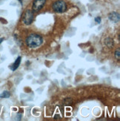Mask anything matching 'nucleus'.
Returning <instances> with one entry per match:
<instances>
[{"label":"nucleus","instance_id":"nucleus-8","mask_svg":"<svg viewBox=\"0 0 120 121\" xmlns=\"http://www.w3.org/2000/svg\"><path fill=\"white\" fill-rule=\"evenodd\" d=\"M10 97V93L8 91H4L0 94V97L1 98H8Z\"/></svg>","mask_w":120,"mask_h":121},{"label":"nucleus","instance_id":"nucleus-10","mask_svg":"<svg viewBox=\"0 0 120 121\" xmlns=\"http://www.w3.org/2000/svg\"><path fill=\"white\" fill-rule=\"evenodd\" d=\"M115 56H116V58H117L118 60L120 59V51L119 49H117L115 52Z\"/></svg>","mask_w":120,"mask_h":121},{"label":"nucleus","instance_id":"nucleus-4","mask_svg":"<svg viewBox=\"0 0 120 121\" xmlns=\"http://www.w3.org/2000/svg\"><path fill=\"white\" fill-rule=\"evenodd\" d=\"M46 0H34L33 2L32 10L33 12H39L44 7Z\"/></svg>","mask_w":120,"mask_h":121},{"label":"nucleus","instance_id":"nucleus-5","mask_svg":"<svg viewBox=\"0 0 120 121\" xmlns=\"http://www.w3.org/2000/svg\"><path fill=\"white\" fill-rule=\"evenodd\" d=\"M108 19H110L111 21H112L113 22L116 23V22H119V19H120V16H119V13L113 11V12H111V13H110L108 14Z\"/></svg>","mask_w":120,"mask_h":121},{"label":"nucleus","instance_id":"nucleus-12","mask_svg":"<svg viewBox=\"0 0 120 121\" xmlns=\"http://www.w3.org/2000/svg\"><path fill=\"white\" fill-rule=\"evenodd\" d=\"M3 40H4V38H1V39H0V43H1Z\"/></svg>","mask_w":120,"mask_h":121},{"label":"nucleus","instance_id":"nucleus-2","mask_svg":"<svg viewBox=\"0 0 120 121\" xmlns=\"http://www.w3.org/2000/svg\"><path fill=\"white\" fill-rule=\"evenodd\" d=\"M52 8L56 13H62L67 10V4L62 0H59V1H56L53 4Z\"/></svg>","mask_w":120,"mask_h":121},{"label":"nucleus","instance_id":"nucleus-3","mask_svg":"<svg viewBox=\"0 0 120 121\" xmlns=\"http://www.w3.org/2000/svg\"><path fill=\"white\" fill-rule=\"evenodd\" d=\"M33 18H34V16H33V10H26V11L24 13V14H23L22 21H23V22H24L25 25H30L31 23L33 22Z\"/></svg>","mask_w":120,"mask_h":121},{"label":"nucleus","instance_id":"nucleus-1","mask_svg":"<svg viewBox=\"0 0 120 121\" xmlns=\"http://www.w3.org/2000/svg\"><path fill=\"white\" fill-rule=\"evenodd\" d=\"M43 43V38L39 34H32L26 38V43L30 48H36Z\"/></svg>","mask_w":120,"mask_h":121},{"label":"nucleus","instance_id":"nucleus-11","mask_svg":"<svg viewBox=\"0 0 120 121\" xmlns=\"http://www.w3.org/2000/svg\"><path fill=\"white\" fill-rule=\"evenodd\" d=\"M95 22L96 23H100L101 22V18L100 17H96L95 18Z\"/></svg>","mask_w":120,"mask_h":121},{"label":"nucleus","instance_id":"nucleus-9","mask_svg":"<svg viewBox=\"0 0 120 121\" xmlns=\"http://www.w3.org/2000/svg\"><path fill=\"white\" fill-rule=\"evenodd\" d=\"M73 104V99L71 98H66L64 99V105L68 106H71Z\"/></svg>","mask_w":120,"mask_h":121},{"label":"nucleus","instance_id":"nucleus-13","mask_svg":"<svg viewBox=\"0 0 120 121\" xmlns=\"http://www.w3.org/2000/svg\"><path fill=\"white\" fill-rule=\"evenodd\" d=\"M18 1H19V2H20L21 3H22V0H18Z\"/></svg>","mask_w":120,"mask_h":121},{"label":"nucleus","instance_id":"nucleus-7","mask_svg":"<svg viewBox=\"0 0 120 121\" xmlns=\"http://www.w3.org/2000/svg\"><path fill=\"white\" fill-rule=\"evenodd\" d=\"M105 44L108 48H113V39L111 37H107L105 39Z\"/></svg>","mask_w":120,"mask_h":121},{"label":"nucleus","instance_id":"nucleus-6","mask_svg":"<svg viewBox=\"0 0 120 121\" xmlns=\"http://www.w3.org/2000/svg\"><path fill=\"white\" fill-rule=\"evenodd\" d=\"M21 60H22V58H21V56H18V57H17V59L16 60V61H15L9 68H10V69H11L13 71H16V70H17V68H19V65H20V63H21Z\"/></svg>","mask_w":120,"mask_h":121}]
</instances>
